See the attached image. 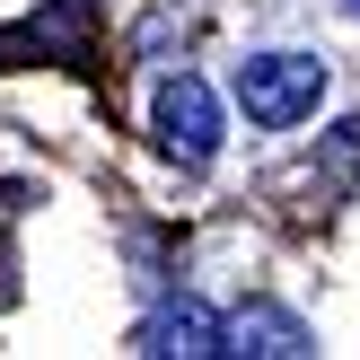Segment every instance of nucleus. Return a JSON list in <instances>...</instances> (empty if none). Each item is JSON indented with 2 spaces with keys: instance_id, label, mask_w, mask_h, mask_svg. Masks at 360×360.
I'll use <instances>...</instances> for the list:
<instances>
[{
  "instance_id": "39448f33",
  "label": "nucleus",
  "mask_w": 360,
  "mask_h": 360,
  "mask_svg": "<svg viewBox=\"0 0 360 360\" xmlns=\"http://www.w3.org/2000/svg\"><path fill=\"white\" fill-rule=\"evenodd\" d=\"M132 352H158V360H211V352H229V326H220V316H211V308H193V299H176V308H158L150 316V326H141L132 334Z\"/></svg>"
},
{
  "instance_id": "7ed1b4c3",
  "label": "nucleus",
  "mask_w": 360,
  "mask_h": 360,
  "mask_svg": "<svg viewBox=\"0 0 360 360\" xmlns=\"http://www.w3.org/2000/svg\"><path fill=\"white\" fill-rule=\"evenodd\" d=\"M88 18H97V0H53L44 18H27V27H0V62H88Z\"/></svg>"
},
{
  "instance_id": "f257e3e1",
  "label": "nucleus",
  "mask_w": 360,
  "mask_h": 360,
  "mask_svg": "<svg viewBox=\"0 0 360 360\" xmlns=\"http://www.w3.org/2000/svg\"><path fill=\"white\" fill-rule=\"evenodd\" d=\"M316 97H326V62H316V53H246V62H238V105H246L255 132L308 123Z\"/></svg>"
},
{
  "instance_id": "423d86ee",
  "label": "nucleus",
  "mask_w": 360,
  "mask_h": 360,
  "mask_svg": "<svg viewBox=\"0 0 360 360\" xmlns=\"http://www.w3.org/2000/svg\"><path fill=\"white\" fill-rule=\"evenodd\" d=\"M352 18H360V0H352Z\"/></svg>"
},
{
  "instance_id": "f03ea898",
  "label": "nucleus",
  "mask_w": 360,
  "mask_h": 360,
  "mask_svg": "<svg viewBox=\"0 0 360 360\" xmlns=\"http://www.w3.org/2000/svg\"><path fill=\"white\" fill-rule=\"evenodd\" d=\"M150 123H158V150L185 158V167H211V158H220V97H211L202 79H185V70L158 88Z\"/></svg>"
},
{
  "instance_id": "20e7f679",
  "label": "nucleus",
  "mask_w": 360,
  "mask_h": 360,
  "mask_svg": "<svg viewBox=\"0 0 360 360\" xmlns=\"http://www.w3.org/2000/svg\"><path fill=\"white\" fill-rule=\"evenodd\" d=\"M229 352L238 360H299V352H316V334L299 326L290 308H273V299H246V308L229 316Z\"/></svg>"
}]
</instances>
